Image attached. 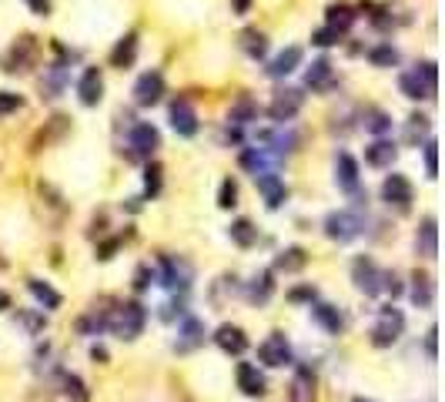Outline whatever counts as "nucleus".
Listing matches in <instances>:
<instances>
[{"instance_id":"5fc2aeb1","label":"nucleus","mask_w":445,"mask_h":402,"mask_svg":"<svg viewBox=\"0 0 445 402\" xmlns=\"http://www.w3.org/2000/svg\"><path fill=\"white\" fill-rule=\"evenodd\" d=\"M435 342H439V328L432 325V328H429V335H425V352H429V359H435V356H439V349H435Z\"/></svg>"},{"instance_id":"ea45409f","label":"nucleus","mask_w":445,"mask_h":402,"mask_svg":"<svg viewBox=\"0 0 445 402\" xmlns=\"http://www.w3.org/2000/svg\"><path fill=\"white\" fill-rule=\"evenodd\" d=\"M234 205H238V181H234V178H225L221 188H218V208L228 212V208H234Z\"/></svg>"},{"instance_id":"72a5a7b5","label":"nucleus","mask_w":445,"mask_h":402,"mask_svg":"<svg viewBox=\"0 0 445 402\" xmlns=\"http://www.w3.org/2000/svg\"><path fill=\"white\" fill-rule=\"evenodd\" d=\"M64 88H67V67H64V64H50L44 71V81H41L44 97H61Z\"/></svg>"},{"instance_id":"c03bdc74","label":"nucleus","mask_w":445,"mask_h":402,"mask_svg":"<svg viewBox=\"0 0 445 402\" xmlns=\"http://www.w3.org/2000/svg\"><path fill=\"white\" fill-rule=\"evenodd\" d=\"M422 151H425V174L435 178V174H439V144H435V138L425 141V144H422Z\"/></svg>"},{"instance_id":"4c0bfd02","label":"nucleus","mask_w":445,"mask_h":402,"mask_svg":"<svg viewBox=\"0 0 445 402\" xmlns=\"http://www.w3.org/2000/svg\"><path fill=\"white\" fill-rule=\"evenodd\" d=\"M161 165L157 161H148L144 165V198H157L161 195Z\"/></svg>"},{"instance_id":"b1692460","label":"nucleus","mask_w":445,"mask_h":402,"mask_svg":"<svg viewBox=\"0 0 445 402\" xmlns=\"http://www.w3.org/2000/svg\"><path fill=\"white\" fill-rule=\"evenodd\" d=\"M27 292L37 298V305H41L44 312H57L64 305V295L44 279H27Z\"/></svg>"},{"instance_id":"09e8293b","label":"nucleus","mask_w":445,"mask_h":402,"mask_svg":"<svg viewBox=\"0 0 445 402\" xmlns=\"http://www.w3.org/2000/svg\"><path fill=\"white\" fill-rule=\"evenodd\" d=\"M315 298H318V289H315V285H298V289H292V292H288V302H295V305H302V302H308V305H311Z\"/></svg>"},{"instance_id":"9b49d317","label":"nucleus","mask_w":445,"mask_h":402,"mask_svg":"<svg viewBox=\"0 0 445 402\" xmlns=\"http://www.w3.org/2000/svg\"><path fill=\"white\" fill-rule=\"evenodd\" d=\"M215 345L225 352V356H245L248 352V335H245V328L241 325H234V322H225V325H218L215 328Z\"/></svg>"},{"instance_id":"412c9836","label":"nucleus","mask_w":445,"mask_h":402,"mask_svg":"<svg viewBox=\"0 0 445 402\" xmlns=\"http://www.w3.org/2000/svg\"><path fill=\"white\" fill-rule=\"evenodd\" d=\"M335 185L348 195H358V185H362V174H358V161H355L348 151H341L335 158Z\"/></svg>"},{"instance_id":"13d9d810","label":"nucleus","mask_w":445,"mask_h":402,"mask_svg":"<svg viewBox=\"0 0 445 402\" xmlns=\"http://www.w3.org/2000/svg\"><path fill=\"white\" fill-rule=\"evenodd\" d=\"M248 7H251V0H234V14H248Z\"/></svg>"},{"instance_id":"f704fd0d","label":"nucleus","mask_w":445,"mask_h":402,"mask_svg":"<svg viewBox=\"0 0 445 402\" xmlns=\"http://www.w3.org/2000/svg\"><path fill=\"white\" fill-rule=\"evenodd\" d=\"M355 24V11L348 4H332L328 7V27H335L338 34H345Z\"/></svg>"},{"instance_id":"6e6d98bb","label":"nucleus","mask_w":445,"mask_h":402,"mask_svg":"<svg viewBox=\"0 0 445 402\" xmlns=\"http://www.w3.org/2000/svg\"><path fill=\"white\" fill-rule=\"evenodd\" d=\"M27 7H31L34 14H41V17H47L50 14V0H24Z\"/></svg>"},{"instance_id":"a18cd8bd","label":"nucleus","mask_w":445,"mask_h":402,"mask_svg":"<svg viewBox=\"0 0 445 402\" xmlns=\"http://www.w3.org/2000/svg\"><path fill=\"white\" fill-rule=\"evenodd\" d=\"M24 108V97L17 91H0V118H7V114H14V111Z\"/></svg>"},{"instance_id":"58836bf2","label":"nucleus","mask_w":445,"mask_h":402,"mask_svg":"<svg viewBox=\"0 0 445 402\" xmlns=\"http://www.w3.org/2000/svg\"><path fill=\"white\" fill-rule=\"evenodd\" d=\"M369 61L375 64V67H399V50L392 44H379L369 50Z\"/></svg>"},{"instance_id":"603ef678","label":"nucleus","mask_w":445,"mask_h":402,"mask_svg":"<svg viewBox=\"0 0 445 402\" xmlns=\"http://www.w3.org/2000/svg\"><path fill=\"white\" fill-rule=\"evenodd\" d=\"M382 292H388L392 298H399L405 289H402V282H399V275L395 272H385V279H382Z\"/></svg>"},{"instance_id":"4d7b16f0","label":"nucleus","mask_w":445,"mask_h":402,"mask_svg":"<svg viewBox=\"0 0 445 402\" xmlns=\"http://www.w3.org/2000/svg\"><path fill=\"white\" fill-rule=\"evenodd\" d=\"M91 359H94V362H108V349L94 345V349H91Z\"/></svg>"},{"instance_id":"6ab92c4d","label":"nucleus","mask_w":445,"mask_h":402,"mask_svg":"<svg viewBox=\"0 0 445 402\" xmlns=\"http://www.w3.org/2000/svg\"><path fill=\"white\" fill-rule=\"evenodd\" d=\"M318 399V379L308 366H298L288 386V402H315Z\"/></svg>"},{"instance_id":"79ce46f5","label":"nucleus","mask_w":445,"mask_h":402,"mask_svg":"<svg viewBox=\"0 0 445 402\" xmlns=\"http://www.w3.org/2000/svg\"><path fill=\"white\" fill-rule=\"evenodd\" d=\"M77 332L80 335H101L104 332V312L97 315V312H87L80 322H77Z\"/></svg>"},{"instance_id":"a878e982","label":"nucleus","mask_w":445,"mask_h":402,"mask_svg":"<svg viewBox=\"0 0 445 402\" xmlns=\"http://www.w3.org/2000/svg\"><path fill=\"white\" fill-rule=\"evenodd\" d=\"M308 265V251L302 245H288L281 248L275 255V268L271 272H285V275H295V272H302Z\"/></svg>"},{"instance_id":"a211bd4d","label":"nucleus","mask_w":445,"mask_h":402,"mask_svg":"<svg viewBox=\"0 0 445 402\" xmlns=\"http://www.w3.org/2000/svg\"><path fill=\"white\" fill-rule=\"evenodd\" d=\"M204 322H201L198 315H185L181 319V325H178V342H174V349L178 352H195V349H201L204 345Z\"/></svg>"},{"instance_id":"2f4dec72","label":"nucleus","mask_w":445,"mask_h":402,"mask_svg":"<svg viewBox=\"0 0 445 402\" xmlns=\"http://www.w3.org/2000/svg\"><path fill=\"white\" fill-rule=\"evenodd\" d=\"M134 57H138V34L131 31L127 37H121V41H118V47H114V50H111V64L124 71V67H131V64H134Z\"/></svg>"},{"instance_id":"4be33fe9","label":"nucleus","mask_w":445,"mask_h":402,"mask_svg":"<svg viewBox=\"0 0 445 402\" xmlns=\"http://www.w3.org/2000/svg\"><path fill=\"white\" fill-rule=\"evenodd\" d=\"M415 248H418L422 258H435L439 255V221H435V215L422 218V225L415 232Z\"/></svg>"},{"instance_id":"bf43d9fd","label":"nucleus","mask_w":445,"mask_h":402,"mask_svg":"<svg viewBox=\"0 0 445 402\" xmlns=\"http://www.w3.org/2000/svg\"><path fill=\"white\" fill-rule=\"evenodd\" d=\"M7 309H10V295L0 289V312H7Z\"/></svg>"},{"instance_id":"f257e3e1","label":"nucleus","mask_w":445,"mask_h":402,"mask_svg":"<svg viewBox=\"0 0 445 402\" xmlns=\"http://www.w3.org/2000/svg\"><path fill=\"white\" fill-rule=\"evenodd\" d=\"M144 325H148V309L141 305L138 298L118 302L114 309L104 312V332L118 335L121 342H134L144 332Z\"/></svg>"},{"instance_id":"37998d69","label":"nucleus","mask_w":445,"mask_h":402,"mask_svg":"<svg viewBox=\"0 0 445 402\" xmlns=\"http://www.w3.org/2000/svg\"><path fill=\"white\" fill-rule=\"evenodd\" d=\"M17 319H20V322H24V328H27V332H31V335H41V332H44V325H47V319H44V309L41 312H17Z\"/></svg>"},{"instance_id":"6e6552de","label":"nucleus","mask_w":445,"mask_h":402,"mask_svg":"<svg viewBox=\"0 0 445 402\" xmlns=\"http://www.w3.org/2000/svg\"><path fill=\"white\" fill-rule=\"evenodd\" d=\"M382 201L388 208H395V212H409L415 201V188L412 181L405 178V174H388L382 181Z\"/></svg>"},{"instance_id":"de8ad7c7","label":"nucleus","mask_w":445,"mask_h":402,"mask_svg":"<svg viewBox=\"0 0 445 402\" xmlns=\"http://www.w3.org/2000/svg\"><path fill=\"white\" fill-rule=\"evenodd\" d=\"M154 285V268L151 265H138V268H134V292H148V289H151Z\"/></svg>"},{"instance_id":"473e14b6","label":"nucleus","mask_w":445,"mask_h":402,"mask_svg":"<svg viewBox=\"0 0 445 402\" xmlns=\"http://www.w3.org/2000/svg\"><path fill=\"white\" fill-rule=\"evenodd\" d=\"M399 91L409 97V101H422V97H432L429 84L422 81V74L418 71H405V74H399Z\"/></svg>"},{"instance_id":"49530a36","label":"nucleus","mask_w":445,"mask_h":402,"mask_svg":"<svg viewBox=\"0 0 445 402\" xmlns=\"http://www.w3.org/2000/svg\"><path fill=\"white\" fill-rule=\"evenodd\" d=\"M429 131V118H422V114H412L409 118V127H405V134H409V144L415 141H422V134Z\"/></svg>"},{"instance_id":"a19ab883","label":"nucleus","mask_w":445,"mask_h":402,"mask_svg":"<svg viewBox=\"0 0 445 402\" xmlns=\"http://www.w3.org/2000/svg\"><path fill=\"white\" fill-rule=\"evenodd\" d=\"M64 392H67V399H74V402H87L91 399V392H87V386L77 379V375H64Z\"/></svg>"},{"instance_id":"20e7f679","label":"nucleus","mask_w":445,"mask_h":402,"mask_svg":"<svg viewBox=\"0 0 445 402\" xmlns=\"http://www.w3.org/2000/svg\"><path fill=\"white\" fill-rule=\"evenodd\" d=\"M154 279L161 282L164 289H171V292H188V289H191V282H195V268H191L185 258L164 255L161 265H157V272H154Z\"/></svg>"},{"instance_id":"393cba45","label":"nucleus","mask_w":445,"mask_h":402,"mask_svg":"<svg viewBox=\"0 0 445 402\" xmlns=\"http://www.w3.org/2000/svg\"><path fill=\"white\" fill-rule=\"evenodd\" d=\"M395 158H399V144H392V141H372L369 148H365V165L372 168H392L395 165Z\"/></svg>"},{"instance_id":"c9c22d12","label":"nucleus","mask_w":445,"mask_h":402,"mask_svg":"<svg viewBox=\"0 0 445 402\" xmlns=\"http://www.w3.org/2000/svg\"><path fill=\"white\" fill-rule=\"evenodd\" d=\"M241 47H245L248 57L261 61V57L268 54V37H264L261 31H245V34H241Z\"/></svg>"},{"instance_id":"864d4df0","label":"nucleus","mask_w":445,"mask_h":402,"mask_svg":"<svg viewBox=\"0 0 445 402\" xmlns=\"http://www.w3.org/2000/svg\"><path fill=\"white\" fill-rule=\"evenodd\" d=\"M118 245H121V238H111V242H104V245H97V258H101V262H108V258H114V251H118Z\"/></svg>"},{"instance_id":"3c124183","label":"nucleus","mask_w":445,"mask_h":402,"mask_svg":"<svg viewBox=\"0 0 445 402\" xmlns=\"http://www.w3.org/2000/svg\"><path fill=\"white\" fill-rule=\"evenodd\" d=\"M415 71H418V74H422V81H425V84H429V91L435 94V84H439V71H435V61H425V64H418V67H415Z\"/></svg>"},{"instance_id":"dca6fc26","label":"nucleus","mask_w":445,"mask_h":402,"mask_svg":"<svg viewBox=\"0 0 445 402\" xmlns=\"http://www.w3.org/2000/svg\"><path fill=\"white\" fill-rule=\"evenodd\" d=\"M34 57H37V44H34V37H20L7 54H3V71L7 74H20V71H27L34 64Z\"/></svg>"},{"instance_id":"0eeeda50","label":"nucleus","mask_w":445,"mask_h":402,"mask_svg":"<svg viewBox=\"0 0 445 402\" xmlns=\"http://www.w3.org/2000/svg\"><path fill=\"white\" fill-rule=\"evenodd\" d=\"M127 158H141V161H151V155L161 148V131L154 127V124L141 121L131 127V134H127Z\"/></svg>"},{"instance_id":"7c9ffc66","label":"nucleus","mask_w":445,"mask_h":402,"mask_svg":"<svg viewBox=\"0 0 445 402\" xmlns=\"http://www.w3.org/2000/svg\"><path fill=\"white\" fill-rule=\"evenodd\" d=\"M251 121H258V101L255 97H238L228 111V124L231 127H245Z\"/></svg>"},{"instance_id":"4468645a","label":"nucleus","mask_w":445,"mask_h":402,"mask_svg":"<svg viewBox=\"0 0 445 402\" xmlns=\"http://www.w3.org/2000/svg\"><path fill=\"white\" fill-rule=\"evenodd\" d=\"M238 161H241V168L251 171V174L258 178V174L278 171V165H281V155H278V151H271V148H245Z\"/></svg>"},{"instance_id":"423d86ee","label":"nucleus","mask_w":445,"mask_h":402,"mask_svg":"<svg viewBox=\"0 0 445 402\" xmlns=\"http://www.w3.org/2000/svg\"><path fill=\"white\" fill-rule=\"evenodd\" d=\"M258 362L268 369H285L292 366V342L285 332H271L268 339L258 345Z\"/></svg>"},{"instance_id":"c756f323","label":"nucleus","mask_w":445,"mask_h":402,"mask_svg":"<svg viewBox=\"0 0 445 402\" xmlns=\"http://www.w3.org/2000/svg\"><path fill=\"white\" fill-rule=\"evenodd\" d=\"M332 81H335V67H332L328 57H318V61L305 71V88H311V91H325Z\"/></svg>"},{"instance_id":"052dcab7","label":"nucleus","mask_w":445,"mask_h":402,"mask_svg":"<svg viewBox=\"0 0 445 402\" xmlns=\"http://www.w3.org/2000/svg\"><path fill=\"white\" fill-rule=\"evenodd\" d=\"M352 402H369V399H352Z\"/></svg>"},{"instance_id":"5701e85b","label":"nucleus","mask_w":445,"mask_h":402,"mask_svg":"<svg viewBox=\"0 0 445 402\" xmlns=\"http://www.w3.org/2000/svg\"><path fill=\"white\" fill-rule=\"evenodd\" d=\"M409 295H412L415 309H432V305H435V279H432L429 272L415 268V272H412V289H409Z\"/></svg>"},{"instance_id":"f3484780","label":"nucleus","mask_w":445,"mask_h":402,"mask_svg":"<svg viewBox=\"0 0 445 402\" xmlns=\"http://www.w3.org/2000/svg\"><path fill=\"white\" fill-rule=\"evenodd\" d=\"M104 97V78H101V67H87L80 81H77V101L84 108H97Z\"/></svg>"},{"instance_id":"ddd939ff","label":"nucleus","mask_w":445,"mask_h":402,"mask_svg":"<svg viewBox=\"0 0 445 402\" xmlns=\"http://www.w3.org/2000/svg\"><path fill=\"white\" fill-rule=\"evenodd\" d=\"M234 382H238V389L245 392L248 399H261V396L268 392V379H264V372H261L255 362H238Z\"/></svg>"},{"instance_id":"f8f14e48","label":"nucleus","mask_w":445,"mask_h":402,"mask_svg":"<svg viewBox=\"0 0 445 402\" xmlns=\"http://www.w3.org/2000/svg\"><path fill=\"white\" fill-rule=\"evenodd\" d=\"M171 127H174L181 138H195V134H198V127H201L198 111L191 108L188 97H174V101H171Z\"/></svg>"},{"instance_id":"8fccbe9b","label":"nucleus","mask_w":445,"mask_h":402,"mask_svg":"<svg viewBox=\"0 0 445 402\" xmlns=\"http://www.w3.org/2000/svg\"><path fill=\"white\" fill-rule=\"evenodd\" d=\"M341 41V34L335 31V27H322V31H315L311 34V44H318V47H332Z\"/></svg>"},{"instance_id":"7ed1b4c3","label":"nucleus","mask_w":445,"mask_h":402,"mask_svg":"<svg viewBox=\"0 0 445 402\" xmlns=\"http://www.w3.org/2000/svg\"><path fill=\"white\" fill-rule=\"evenodd\" d=\"M322 228H325V238H328V242H335V245H348V242H355V238L362 235L365 221H362L358 212L341 208V212H328V215H325Z\"/></svg>"},{"instance_id":"39448f33","label":"nucleus","mask_w":445,"mask_h":402,"mask_svg":"<svg viewBox=\"0 0 445 402\" xmlns=\"http://www.w3.org/2000/svg\"><path fill=\"white\" fill-rule=\"evenodd\" d=\"M382 279H385V272L379 268V262L372 255H358L352 262V282L365 298H375V295L382 292Z\"/></svg>"},{"instance_id":"f03ea898","label":"nucleus","mask_w":445,"mask_h":402,"mask_svg":"<svg viewBox=\"0 0 445 402\" xmlns=\"http://www.w3.org/2000/svg\"><path fill=\"white\" fill-rule=\"evenodd\" d=\"M402 332H405V312L395 302H388V305L375 312V325L369 332V342L375 349H392L402 339Z\"/></svg>"},{"instance_id":"cd10ccee","label":"nucleus","mask_w":445,"mask_h":402,"mask_svg":"<svg viewBox=\"0 0 445 402\" xmlns=\"http://www.w3.org/2000/svg\"><path fill=\"white\" fill-rule=\"evenodd\" d=\"M311 319L322 325L328 335H338V332L345 328V319H341L338 305H328V302H315V305H311Z\"/></svg>"},{"instance_id":"bb28decb","label":"nucleus","mask_w":445,"mask_h":402,"mask_svg":"<svg viewBox=\"0 0 445 402\" xmlns=\"http://www.w3.org/2000/svg\"><path fill=\"white\" fill-rule=\"evenodd\" d=\"M302 57H305V54H302V47H285V50H281V54H278V57L268 64L264 71H268V78H275V81L278 78H288L292 71H298Z\"/></svg>"},{"instance_id":"e433bc0d","label":"nucleus","mask_w":445,"mask_h":402,"mask_svg":"<svg viewBox=\"0 0 445 402\" xmlns=\"http://www.w3.org/2000/svg\"><path fill=\"white\" fill-rule=\"evenodd\" d=\"M365 131H372V134H379V138H385V134L392 131V118H388L385 111H379V108L365 111Z\"/></svg>"},{"instance_id":"9d476101","label":"nucleus","mask_w":445,"mask_h":402,"mask_svg":"<svg viewBox=\"0 0 445 402\" xmlns=\"http://www.w3.org/2000/svg\"><path fill=\"white\" fill-rule=\"evenodd\" d=\"M164 91H168L164 74H161V71H148V74H141L138 84H134V104H138V108H154V104H161Z\"/></svg>"},{"instance_id":"aec40b11","label":"nucleus","mask_w":445,"mask_h":402,"mask_svg":"<svg viewBox=\"0 0 445 402\" xmlns=\"http://www.w3.org/2000/svg\"><path fill=\"white\" fill-rule=\"evenodd\" d=\"M271 295H275V272H271V268H261L258 275L245 285V298L255 309H264V305L271 302Z\"/></svg>"},{"instance_id":"c85d7f7f","label":"nucleus","mask_w":445,"mask_h":402,"mask_svg":"<svg viewBox=\"0 0 445 402\" xmlns=\"http://www.w3.org/2000/svg\"><path fill=\"white\" fill-rule=\"evenodd\" d=\"M228 238L238 248H255L261 235H258V228H255V221H251V218H234V221L228 225Z\"/></svg>"},{"instance_id":"1a4fd4ad","label":"nucleus","mask_w":445,"mask_h":402,"mask_svg":"<svg viewBox=\"0 0 445 402\" xmlns=\"http://www.w3.org/2000/svg\"><path fill=\"white\" fill-rule=\"evenodd\" d=\"M305 104V94L298 91V88H285V91H278L271 97V104H268V118L275 124H288L298 118V111Z\"/></svg>"},{"instance_id":"2eb2a0df","label":"nucleus","mask_w":445,"mask_h":402,"mask_svg":"<svg viewBox=\"0 0 445 402\" xmlns=\"http://www.w3.org/2000/svg\"><path fill=\"white\" fill-rule=\"evenodd\" d=\"M255 185H258V195L264 198V208H268V212H278V208L288 201V185L278 178L275 171L258 174V178H255Z\"/></svg>"}]
</instances>
